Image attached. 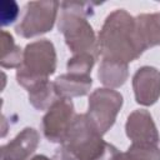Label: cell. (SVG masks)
Returning <instances> with one entry per match:
<instances>
[{
  "instance_id": "obj_1",
  "label": "cell",
  "mask_w": 160,
  "mask_h": 160,
  "mask_svg": "<svg viewBox=\"0 0 160 160\" xmlns=\"http://www.w3.org/2000/svg\"><path fill=\"white\" fill-rule=\"evenodd\" d=\"M98 41L102 59L129 64L144 52L136 35L135 18L124 9H116L106 16Z\"/></svg>"
},
{
  "instance_id": "obj_2",
  "label": "cell",
  "mask_w": 160,
  "mask_h": 160,
  "mask_svg": "<svg viewBox=\"0 0 160 160\" xmlns=\"http://www.w3.org/2000/svg\"><path fill=\"white\" fill-rule=\"evenodd\" d=\"M60 19L58 24L59 31L64 35L65 42L70 51L75 54H90L98 59L99 41L94 29L88 21L92 14V4L64 1L60 4Z\"/></svg>"
},
{
  "instance_id": "obj_3",
  "label": "cell",
  "mask_w": 160,
  "mask_h": 160,
  "mask_svg": "<svg viewBox=\"0 0 160 160\" xmlns=\"http://www.w3.org/2000/svg\"><path fill=\"white\" fill-rule=\"evenodd\" d=\"M56 70V51L48 39H40L28 44L24 49L21 66L16 70V80L30 91L36 85L49 80Z\"/></svg>"
},
{
  "instance_id": "obj_4",
  "label": "cell",
  "mask_w": 160,
  "mask_h": 160,
  "mask_svg": "<svg viewBox=\"0 0 160 160\" xmlns=\"http://www.w3.org/2000/svg\"><path fill=\"white\" fill-rule=\"evenodd\" d=\"M80 160H96L105 150L106 141L86 114L75 115L61 144Z\"/></svg>"
},
{
  "instance_id": "obj_5",
  "label": "cell",
  "mask_w": 160,
  "mask_h": 160,
  "mask_svg": "<svg viewBox=\"0 0 160 160\" xmlns=\"http://www.w3.org/2000/svg\"><path fill=\"white\" fill-rule=\"evenodd\" d=\"M59 6L60 2L54 0L28 2L21 21L15 28V32L29 39L50 31L56 21Z\"/></svg>"
},
{
  "instance_id": "obj_6",
  "label": "cell",
  "mask_w": 160,
  "mask_h": 160,
  "mask_svg": "<svg viewBox=\"0 0 160 160\" xmlns=\"http://www.w3.org/2000/svg\"><path fill=\"white\" fill-rule=\"evenodd\" d=\"M122 106V95L109 88L94 90L89 96L88 118L104 135L114 125L116 116Z\"/></svg>"
},
{
  "instance_id": "obj_7",
  "label": "cell",
  "mask_w": 160,
  "mask_h": 160,
  "mask_svg": "<svg viewBox=\"0 0 160 160\" xmlns=\"http://www.w3.org/2000/svg\"><path fill=\"white\" fill-rule=\"evenodd\" d=\"M75 118L71 99L59 98L42 118V130L45 138L51 142L62 144L68 130Z\"/></svg>"
},
{
  "instance_id": "obj_8",
  "label": "cell",
  "mask_w": 160,
  "mask_h": 160,
  "mask_svg": "<svg viewBox=\"0 0 160 160\" xmlns=\"http://www.w3.org/2000/svg\"><path fill=\"white\" fill-rule=\"evenodd\" d=\"M126 136L132 144H150L158 145L160 136L152 116L148 110L138 109L134 110L126 120L125 124Z\"/></svg>"
},
{
  "instance_id": "obj_9",
  "label": "cell",
  "mask_w": 160,
  "mask_h": 160,
  "mask_svg": "<svg viewBox=\"0 0 160 160\" xmlns=\"http://www.w3.org/2000/svg\"><path fill=\"white\" fill-rule=\"evenodd\" d=\"M135 100L142 106L154 105L160 98V71L154 66H142L132 76Z\"/></svg>"
},
{
  "instance_id": "obj_10",
  "label": "cell",
  "mask_w": 160,
  "mask_h": 160,
  "mask_svg": "<svg viewBox=\"0 0 160 160\" xmlns=\"http://www.w3.org/2000/svg\"><path fill=\"white\" fill-rule=\"evenodd\" d=\"M38 145V131L32 128H25L11 141L1 146L0 160H28Z\"/></svg>"
},
{
  "instance_id": "obj_11",
  "label": "cell",
  "mask_w": 160,
  "mask_h": 160,
  "mask_svg": "<svg viewBox=\"0 0 160 160\" xmlns=\"http://www.w3.org/2000/svg\"><path fill=\"white\" fill-rule=\"evenodd\" d=\"M92 79L90 75H76V74H62L54 81V86L59 98L71 99L84 96L90 91Z\"/></svg>"
},
{
  "instance_id": "obj_12",
  "label": "cell",
  "mask_w": 160,
  "mask_h": 160,
  "mask_svg": "<svg viewBox=\"0 0 160 160\" xmlns=\"http://www.w3.org/2000/svg\"><path fill=\"white\" fill-rule=\"evenodd\" d=\"M135 25L136 35L144 51L160 45V12L140 14L135 16Z\"/></svg>"
},
{
  "instance_id": "obj_13",
  "label": "cell",
  "mask_w": 160,
  "mask_h": 160,
  "mask_svg": "<svg viewBox=\"0 0 160 160\" xmlns=\"http://www.w3.org/2000/svg\"><path fill=\"white\" fill-rule=\"evenodd\" d=\"M99 80L108 86L109 89L120 88L128 80L129 70L128 64L109 59H102L99 71H98Z\"/></svg>"
},
{
  "instance_id": "obj_14",
  "label": "cell",
  "mask_w": 160,
  "mask_h": 160,
  "mask_svg": "<svg viewBox=\"0 0 160 160\" xmlns=\"http://www.w3.org/2000/svg\"><path fill=\"white\" fill-rule=\"evenodd\" d=\"M24 51L14 42L12 36L2 30L1 31V60L0 64L5 69H19L22 64Z\"/></svg>"
},
{
  "instance_id": "obj_15",
  "label": "cell",
  "mask_w": 160,
  "mask_h": 160,
  "mask_svg": "<svg viewBox=\"0 0 160 160\" xmlns=\"http://www.w3.org/2000/svg\"><path fill=\"white\" fill-rule=\"evenodd\" d=\"M59 99L54 82L46 80L29 91V101L38 110H48Z\"/></svg>"
},
{
  "instance_id": "obj_16",
  "label": "cell",
  "mask_w": 160,
  "mask_h": 160,
  "mask_svg": "<svg viewBox=\"0 0 160 160\" xmlns=\"http://www.w3.org/2000/svg\"><path fill=\"white\" fill-rule=\"evenodd\" d=\"M124 160H160V149L156 145L131 144L124 152Z\"/></svg>"
},
{
  "instance_id": "obj_17",
  "label": "cell",
  "mask_w": 160,
  "mask_h": 160,
  "mask_svg": "<svg viewBox=\"0 0 160 160\" xmlns=\"http://www.w3.org/2000/svg\"><path fill=\"white\" fill-rule=\"evenodd\" d=\"M96 58L90 54H75L68 61V72L76 75H90Z\"/></svg>"
},
{
  "instance_id": "obj_18",
  "label": "cell",
  "mask_w": 160,
  "mask_h": 160,
  "mask_svg": "<svg viewBox=\"0 0 160 160\" xmlns=\"http://www.w3.org/2000/svg\"><path fill=\"white\" fill-rule=\"evenodd\" d=\"M19 15V8L15 1H2L1 2V25L6 26L16 20Z\"/></svg>"
},
{
  "instance_id": "obj_19",
  "label": "cell",
  "mask_w": 160,
  "mask_h": 160,
  "mask_svg": "<svg viewBox=\"0 0 160 160\" xmlns=\"http://www.w3.org/2000/svg\"><path fill=\"white\" fill-rule=\"evenodd\" d=\"M96 160H124V152H120L114 145L106 142L105 150Z\"/></svg>"
},
{
  "instance_id": "obj_20",
  "label": "cell",
  "mask_w": 160,
  "mask_h": 160,
  "mask_svg": "<svg viewBox=\"0 0 160 160\" xmlns=\"http://www.w3.org/2000/svg\"><path fill=\"white\" fill-rule=\"evenodd\" d=\"M52 160H80L75 154H72L69 149H66L64 145H61L54 154Z\"/></svg>"
},
{
  "instance_id": "obj_21",
  "label": "cell",
  "mask_w": 160,
  "mask_h": 160,
  "mask_svg": "<svg viewBox=\"0 0 160 160\" xmlns=\"http://www.w3.org/2000/svg\"><path fill=\"white\" fill-rule=\"evenodd\" d=\"M30 160H50L48 156H45V155H35L34 158H31Z\"/></svg>"
}]
</instances>
